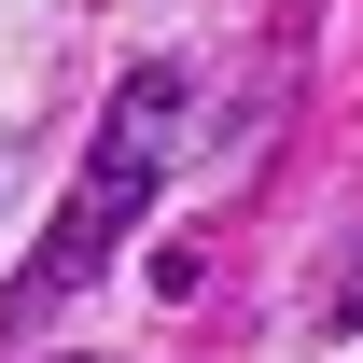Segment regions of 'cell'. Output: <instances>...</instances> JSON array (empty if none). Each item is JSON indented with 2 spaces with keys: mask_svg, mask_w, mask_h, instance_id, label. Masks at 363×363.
<instances>
[{
  "mask_svg": "<svg viewBox=\"0 0 363 363\" xmlns=\"http://www.w3.org/2000/svg\"><path fill=\"white\" fill-rule=\"evenodd\" d=\"M168 168H182V70H126V84L98 98V140H84V168H70V196H56V224H43V252H28V279L0 294V321L70 308V294H84V279L140 238V210L168 196Z\"/></svg>",
  "mask_w": 363,
  "mask_h": 363,
  "instance_id": "obj_1",
  "label": "cell"
},
{
  "mask_svg": "<svg viewBox=\"0 0 363 363\" xmlns=\"http://www.w3.org/2000/svg\"><path fill=\"white\" fill-rule=\"evenodd\" d=\"M321 321H335V335H363V252L335 266V308H321Z\"/></svg>",
  "mask_w": 363,
  "mask_h": 363,
  "instance_id": "obj_2",
  "label": "cell"
}]
</instances>
